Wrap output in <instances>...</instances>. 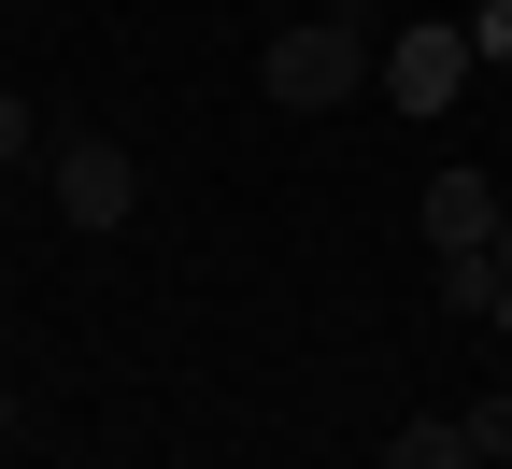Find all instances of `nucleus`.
<instances>
[{"instance_id": "5", "label": "nucleus", "mask_w": 512, "mask_h": 469, "mask_svg": "<svg viewBox=\"0 0 512 469\" xmlns=\"http://www.w3.org/2000/svg\"><path fill=\"white\" fill-rule=\"evenodd\" d=\"M384 469H484V441H470V413H413L384 441Z\"/></svg>"}, {"instance_id": "2", "label": "nucleus", "mask_w": 512, "mask_h": 469, "mask_svg": "<svg viewBox=\"0 0 512 469\" xmlns=\"http://www.w3.org/2000/svg\"><path fill=\"white\" fill-rule=\"evenodd\" d=\"M43 185H57V214H72L86 242H100V228H128V214H143V157H128V143H100V128H72V143H57V157H43Z\"/></svg>"}, {"instance_id": "6", "label": "nucleus", "mask_w": 512, "mask_h": 469, "mask_svg": "<svg viewBox=\"0 0 512 469\" xmlns=\"http://www.w3.org/2000/svg\"><path fill=\"white\" fill-rule=\"evenodd\" d=\"M470 57H484V72H512V0H470Z\"/></svg>"}, {"instance_id": "8", "label": "nucleus", "mask_w": 512, "mask_h": 469, "mask_svg": "<svg viewBox=\"0 0 512 469\" xmlns=\"http://www.w3.org/2000/svg\"><path fill=\"white\" fill-rule=\"evenodd\" d=\"M29 143H43V128H29V100H15V86H0V171H15Z\"/></svg>"}, {"instance_id": "3", "label": "nucleus", "mask_w": 512, "mask_h": 469, "mask_svg": "<svg viewBox=\"0 0 512 469\" xmlns=\"http://www.w3.org/2000/svg\"><path fill=\"white\" fill-rule=\"evenodd\" d=\"M484 72V57H470V15H427V29H399V43H384V100H399V114H456V86Z\"/></svg>"}, {"instance_id": "1", "label": "nucleus", "mask_w": 512, "mask_h": 469, "mask_svg": "<svg viewBox=\"0 0 512 469\" xmlns=\"http://www.w3.org/2000/svg\"><path fill=\"white\" fill-rule=\"evenodd\" d=\"M384 72V43H370V15H313V29H285L271 57H256V86H271L285 114H342L356 86Z\"/></svg>"}, {"instance_id": "7", "label": "nucleus", "mask_w": 512, "mask_h": 469, "mask_svg": "<svg viewBox=\"0 0 512 469\" xmlns=\"http://www.w3.org/2000/svg\"><path fill=\"white\" fill-rule=\"evenodd\" d=\"M470 441H484V455H512V384H498V398H470Z\"/></svg>"}, {"instance_id": "10", "label": "nucleus", "mask_w": 512, "mask_h": 469, "mask_svg": "<svg viewBox=\"0 0 512 469\" xmlns=\"http://www.w3.org/2000/svg\"><path fill=\"white\" fill-rule=\"evenodd\" d=\"M0 427H15V398H0Z\"/></svg>"}, {"instance_id": "9", "label": "nucleus", "mask_w": 512, "mask_h": 469, "mask_svg": "<svg viewBox=\"0 0 512 469\" xmlns=\"http://www.w3.org/2000/svg\"><path fill=\"white\" fill-rule=\"evenodd\" d=\"M484 256H498V285H512V214H498V242H484Z\"/></svg>"}, {"instance_id": "4", "label": "nucleus", "mask_w": 512, "mask_h": 469, "mask_svg": "<svg viewBox=\"0 0 512 469\" xmlns=\"http://www.w3.org/2000/svg\"><path fill=\"white\" fill-rule=\"evenodd\" d=\"M498 242V185L484 171H427V256H484Z\"/></svg>"}]
</instances>
